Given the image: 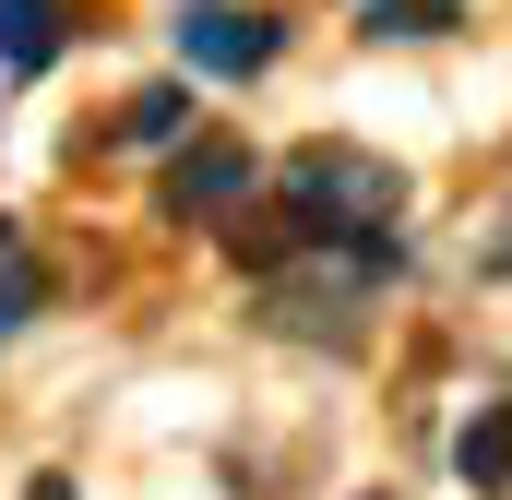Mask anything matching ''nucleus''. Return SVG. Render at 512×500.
Wrapping results in <instances>:
<instances>
[{
    "label": "nucleus",
    "mask_w": 512,
    "mask_h": 500,
    "mask_svg": "<svg viewBox=\"0 0 512 500\" xmlns=\"http://www.w3.org/2000/svg\"><path fill=\"white\" fill-rule=\"evenodd\" d=\"M393 274H405V239H310V250H286L262 274V322L298 334V346H322V358H358L370 310L393 298Z\"/></svg>",
    "instance_id": "nucleus-1"
},
{
    "label": "nucleus",
    "mask_w": 512,
    "mask_h": 500,
    "mask_svg": "<svg viewBox=\"0 0 512 500\" xmlns=\"http://www.w3.org/2000/svg\"><path fill=\"white\" fill-rule=\"evenodd\" d=\"M262 203L298 227V239H405V167L370 155V143H298Z\"/></svg>",
    "instance_id": "nucleus-2"
},
{
    "label": "nucleus",
    "mask_w": 512,
    "mask_h": 500,
    "mask_svg": "<svg viewBox=\"0 0 512 500\" xmlns=\"http://www.w3.org/2000/svg\"><path fill=\"white\" fill-rule=\"evenodd\" d=\"M262 179H274V167H262L239 131H191V143L167 155V191H155V203H167L179 227H239L262 203Z\"/></svg>",
    "instance_id": "nucleus-3"
},
{
    "label": "nucleus",
    "mask_w": 512,
    "mask_h": 500,
    "mask_svg": "<svg viewBox=\"0 0 512 500\" xmlns=\"http://www.w3.org/2000/svg\"><path fill=\"white\" fill-rule=\"evenodd\" d=\"M167 36H179V60H191V72H215V84H251V72L286 60V24L251 12V0H179V12H167Z\"/></svg>",
    "instance_id": "nucleus-4"
},
{
    "label": "nucleus",
    "mask_w": 512,
    "mask_h": 500,
    "mask_svg": "<svg viewBox=\"0 0 512 500\" xmlns=\"http://www.w3.org/2000/svg\"><path fill=\"white\" fill-rule=\"evenodd\" d=\"M453 477L477 500H512V393H477L465 429H453Z\"/></svg>",
    "instance_id": "nucleus-5"
},
{
    "label": "nucleus",
    "mask_w": 512,
    "mask_h": 500,
    "mask_svg": "<svg viewBox=\"0 0 512 500\" xmlns=\"http://www.w3.org/2000/svg\"><path fill=\"white\" fill-rule=\"evenodd\" d=\"M72 48V0H0V72L24 84V72H48Z\"/></svg>",
    "instance_id": "nucleus-6"
},
{
    "label": "nucleus",
    "mask_w": 512,
    "mask_h": 500,
    "mask_svg": "<svg viewBox=\"0 0 512 500\" xmlns=\"http://www.w3.org/2000/svg\"><path fill=\"white\" fill-rule=\"evenodd\" d=\"M453 24H465V0H358V36L370 48H429Z\"/></svg>",
    "instance_id": "nucleus-7"
},
{
    "label": "nucleus",
    "mask_w": 512,
    "mask_h": 500,
    "mask_svg": "<svg viewBox=\"0 0 512 500\" xmlns=\"http://www.w3.org/2000/svg\"><path fill=\"white\" fill-rule=\"evenodd\" d=\"M120 143H143V155H179L191 143V84H143L120 108Z\"/></svg>",
    "instance_id": "nucleus-8"
},
{
    "label": "nucleus",
    "mask_w": 512,
    "mask_h": 500,
    "mask_svg": "<svg viewBox=\"0 0 512 500\" xmlns=\"http://www.w3.org/2000/svg\"><path fill=\"white\" fill-rule=\"evenodd\" d=\"M36 310H48V274H36V250H12V262H0V346H12Z\"/></svg>",
    "instance_id": "nucleus-9"
},
{
    "label": "nucleus",
    "mask_w": 512,
    "mask_h": 500,
    "mask_svg": "<svg viewBox=\"0 0 512 500\" xmlns=\"http://www.w3.org/2000/svg\"><path fill=\"white\" fill-rule=\"evenodd\" d=\"M477 274H512V227H501V239H489V250H477Z\"/></svg>",
    "instance_id": "nucleus-10"
},
{
    "label": "nucleus",
    "mask_w": 512,
    "mask_h": 500,
    "mask_svg": "<svg viewBox=\"0 0 512 500\" xmlns=\"http://www.w3.org/2000/svg\"><path fill=\"white\" fill-rule=\"evenodd\" d=\"M24 500H84V489H72V477H36V489H24Z\"/></svg>",
    "instance_id": "nucleus-11"
},
{
    "label": "nucleus",
    "mask_w": 512,
    "mask_h": 500,
    "mask_svg": "<svg viewBox=\"0 0 512 500\" xmlns=\"http://www.w3.org/2000/svg\"><path fill=\"white\" fill-rule=\"evenodd\" d=\"M370 500H382V489H370Z\"/></svg>",
    "instance_id": "nucleus-12"
}]
</instances>
